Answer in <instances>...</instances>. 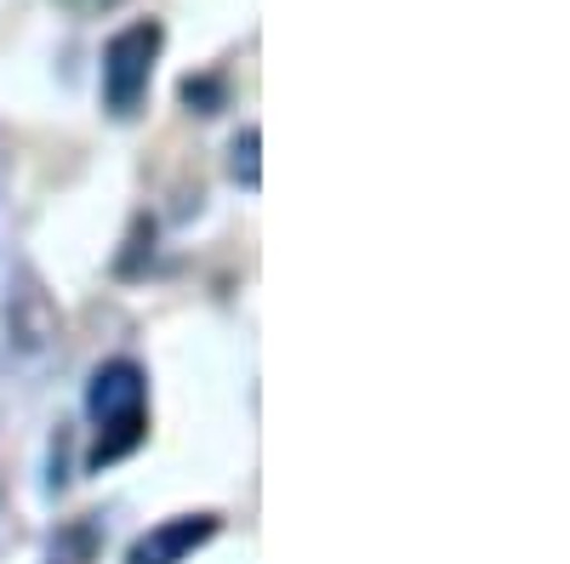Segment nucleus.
<instances>
[{
	"mask_svg": "<svg viewBox=\"0 0 570 564\" xmlns=\"http://www.w3.org/2000/svg\"><path fill=\"white\" fill-rule=\"evenodd\" d=\"M160 23H126L109 46H104V103L109 115L131 120L149 98V75H155V58H160Z\"/></svg>",
	"mask_w": 570,
	"mask_h": 564,
	"instance_id": "2",
	"label": "nucleus"
},
{
	"mask_svg": "<svg viewBox=\"0 0 570 564\" xmlns=\"http://www.w3.org/2000/svg\"><path fill=\"white\" fill-rule=\"evenodd\" d=\"M86 410L98 422V445H91V467H109L126 451L142 445V428H149V383L131 359H109L98 365L86 388Z\"/></svg>",
	"mask_w": 570,
	"mask_h": 564,
	"instance_id": "1",
	"label": "nucleus"
},
{
	"mask_svg": "<svg viewBox=\"0 0 570 564\" xmlns=\"http://www.w3.org/2000/svg\"><path fill=\"white\" fill-rule=\"evenodd\" d=\"M69 12H80V18H91V12H109V7H120V0H63Z\"/></svg>",
	"mask_w": 570,
	"mask_h": 564,
	"instance_id": "5",
	"label": "nucleus"
},
{
	"mask_svg": "<svg viewBox=\"0 0 570 564\" xmlns=\"http://www.w3.org/2000/svg\"><path fill=\"white\" fill-rule=\"evenodd\" d=\"M257 149H263V137H257L252 126H246V131H240V137H234V144H228V171H234V177H240L246 188H257V182H263V166H257Z\"/></svg>",
	"mask_w": 570,
	"mask_h": 564,
	"instance_id": "4",
	"label": "nucleus"
},
{
	"mask_svg": "<svg viewBox=\"0 0 570 564\" xmlns=\"http://www.w3.org/2000/svg\"><path fill=\"white\" fill-rule=\"evenodd\" d=\"M217 536V513H183V520H166L155 531H142L126 553V564H183L195 547H206Z\"/></svg>",
	"mask_w": 570,
	"mask_h": 564,
	"instance_id": "3",
	"label": "nucleus"
}]
</instances>
